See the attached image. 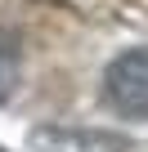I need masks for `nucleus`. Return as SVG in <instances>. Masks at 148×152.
<instances>
[{
  "mask_svg": "<svg viewBox=\"0 0 148 152\" xmlns=\"http://www.w3.org/2000/svg\"><path fill=\"white\" fill-rule=\"evenodd\" d=\"M103 94L121 116H148V45L126 49L103 72Z\"/></svg>",
  "mask_w": 148,
  "mask_h": 152,
  "instance_id": "1",
  "label": "nucleus"
},
{
  "mask_svg": "<svg viewBox=\"0 0 148 152\" xmlns=\"http://www.w3.org/2000/svg\"><path fill=\"white\" fill-rule=\"evenodd\" d=\"M32 152H130V139L117 130H90V125H36L27 134Z\"/></svg>",
  "mask_w": 148,
  "mask_h": 152,
  "instance_id": "2",
  "label": "nucleus"
},
{
  "mask_svg": "<svg viewBox=\"0 0 148 152\" xmlns=\"http://www.w3.org/2000/svg\"><path fill=\"white\" fill-rule=\"evenodd\" d=\"M0 152H5V148H0Z\"/></svg>",
  "mask_w": 148,
  "mask_h": 152,
  "instance_id": "4",
  "label": "nucleus"
},
{
  "mask_svg": "<svg viewBox=\"0 0 148 152\" xmlns=\"http://www.w3.org/2000/svg\"><path fill=\"white\" fill-rule=\"evenodd\" d=\"M18 76H23V49L9 31H0V103H9L18 90Z\"/></svg>",
  "mask_w": 148,
  "mask_h": 152,
  "instance_id": "3",
  "label": "nucleus"
}]
</instances>
